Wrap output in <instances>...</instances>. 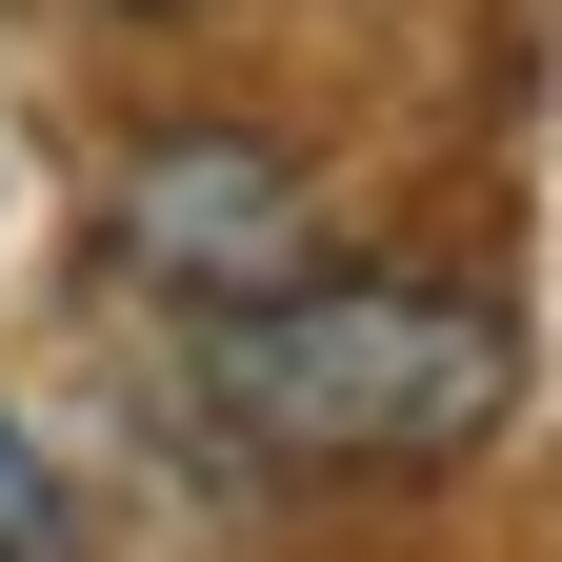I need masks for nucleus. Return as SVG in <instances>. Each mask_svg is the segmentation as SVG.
<instances>
[{
  "label": "nucleus",
  "mask_w": 562,
  "mask_h": 562,
  "mask_svg": "<svg viewBox=\"0 0 562 562\" xmlns=\"http://www.w3.org/2000/svg\"><path fill=\"white\" fill-rule=\"evenodd\" d=\"M0 562H60V482H41L21 422H0Z\"/></svg>",
  "instance_id": "7ed1b4c3"
},
{
  "label": "nucleus",
  "mask_w": 562,
  "mask_h": 562,
  "mask_svg": "<svg viewBox=\"0 0 562 562\" xmlns=\"http://www.w3.org/2000/svg\"><path fill=\"white\" fill-rule=\"evenodd\" d=\"M522 402L503 302L462 281H261V302L201 322V422L281 482H382V462H462L482 422Z\"/></svg>",
  "instance_id": "f257e3e1"
},
{
  "label": "nucleus",
  "mask_w": 562,
  "mask_h": 562,
  "mask_svg": "<svg viewBox=\"0 0 562 562\" xmlns=\"http://www.w3.org/2000/svg\"><path fill=\"white\" fill-rule=\"evenodd\" d=\"M121 261L222 322V302H261V281L322 261V181L281 161V140H241V121H161L121 161Z\"/></svg>",
  "instance_id": "f03ea898"
},
{
  "label": "nucleus",
  "mask_w": 562,
  "mask_h": 562,
  "mask_svg": "<svg viewBox=\"0 0 562 562\" xmlns=\"http://www.w3.org/2000/svg\"><path fill=\"white\" fill-rule=\"evenodd\" d=\"M121 21H161V0H121Z\"/></svg>",
  "instance_id": "20e7f679"
}]
</instances>
